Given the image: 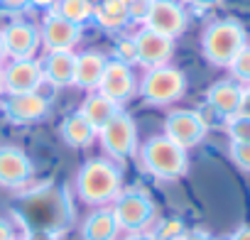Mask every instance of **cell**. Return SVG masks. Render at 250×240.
<instances>
[{
    "label": "cell",
    "instance_id": "obj_41",
    "mask_svg": "<svg viewBox=\"0 0 250 240\" xmlns=\"http://www.w3.org/2000/svg\"><path fill=\"white\" fill-rule=\"evenodd\" d=\"M91 3H93V5H98V3H101V0H91Z\"/></svg>",
    "mask_w": 250,
    "mask_h": 240
},
{
    "label": "cell",
    "instance_id": "obj_32",
    "mask_svg": "<svg viewBox=\"0 0 250 240\" xmlns=\"http://www.w3.org/2000/svg\"><path fill=\"white\" fill-rule=\"evenodd\" d=\"M0 240H15V230L8 220L0 218Z\"/></svg>",
    "mask_w": 250,
    "mask_h": 240
},
{
    "label": "cell",
    "instance_id": "obj_11",
    "mask_svg": "<svg viewBox=\"0 0 250 240\" xmlns=\"http://www.w3.org/2000/svg\"><path fill=\"white\" fill-rule=\"evenodd\" d=\"M101 96H105L113 103H125L135 93V76L130 71V64H125L120 59H113L105 64V71L101 76V83L96 88Z\"/></svg>",
    "mask_w": 250,
    "mask_h": 240
},
{
    "label": "cell",
    "instance_id": "obj_25",
    "mask_svg": "<svg viewBox=\"0 0 250 240\" xmlns=\"http://www.w3.org/2000/svg\"><path fill=\"white\" fill-rule=\"evenodd\" d=\"M184 233L187 230L179 218H167V220L157 223V228L150 233V240H179Z\"/></svg>",
    "mask_w": 250,
    "mask_h": 240
},
{
    "label": "cell",
    "instance_id": "obj_35",
    "mask_svg": "<svg viewBox=\"0 0 250 240\" xmlns=\"http://www.w3.org/2000/svg\"><path fill=\"white\" fill-rule=\"evenodd\" d=\"M228 240H250V225H240Z\"/></svg>",
    "mask_w": 250,
    "mask_h": 240
},
{
    "label": "cell",
    "instance_id": "obj_9",
    "mask_svg": "<svg viewBox=\"0 0 250 240\" xmlns=\"http://www.w3.org/2000/svg\"><path fill=\"white\" fill-rule=\"evenodd\" d=\"M145 27L169 40H177L187 30V13L174 0H152L145 18Z\"/></svg>",
    "mask_w": 250,
    "mask_h": 240
},
{
    "label": "cell",
    "instance_id": "obj_18",
    "mask_svg": "<svg viewBox=\"0 0 250 240\" xmlns=\"http://www.w3.org/2000/svg\"><path fill=\"white\" fill-rule=\"evenodd\" d=\"M108 59L101 52H83L76 57V69H74V86L83 91H96L101 83V76L105 71Z\"/></svg>",
    "mask_w": 250,
    "mask_h": 240
},
{
    "label": "cell",
    "instance_id": "obj_24",
    "mask_svg": "<svg viewBox=\"0 0 250 240\" xmlns=\"http://www.w3.org/2000/svg\"><path fill=\"white\" fill-rule=\"evenodd\" d=\"M226 130L230 142H250V115L235 113L226 118Z\"/></svg>",
    "mask_w": 250,
    "mask_h": 240
},
{
    "label": "cell",
    "instance_id": "obj_40",
    "mask_svg": "<svg viewBox=\"0 0 250 240\" xmlns=\"http://www.w3.org/2000/svg\"><path fill=\"white\" fill-rule=\"evenodd\" d=\"M5 88H3V66H0V93H3Z\"/></svg>",
    "mask_w": 250,
    "mask_h": 240
},
{
    "label": "cell",
    "instance_id": "obj_29",
    "mask_svg": "<svg viewBox=\"0 0 250 240\" xmlns=\"http://www.w3.org/2000/svg\"><path fill=\"white\" fill-rule=\"evenodd\" d=\"M115 52H118L115 59H120V61H125V64H133V61H135V42H133V40H120Z\"/></svg>",
    "mask_w": 250,
    "mask_h": 240
},
{
    "label": "cell",
    "instance_id": "obj_27",
    "mask_svg": "<svg viewBox=\"0 0 250 240\" xmlns=\"http://www.w3.org/2000/svg\"><path fill=\"white\" fill-rule=\"evenodd\" d=\"M230 160L243 172H250V142H230Z\"/></svg>",
    "mask_w": 250,
    "mask_h": 240
},
{
    "label": "cell",
    "instance_id": "obj_10",
    "mask_svg": "<svg viewBox=\"0 0 250 240\" xmlns=\"http://www.w3.org/2000/svg\"><path fill=\"white\" fill-rule=\"evenodd\" d=\"M81 40V25L64 20L57 13H49L40 27V42L47 52H74Z\"/></svg>",
    "mask_w": 250,
    "mask_h": 240
},
{
    "label": "cell",
    "instance_id": "obj_5",
    "mask_svg": "<svg viewBox=\"0 0 250 240\" xmlns=\"http://www.w3.org/2000/svg\"><path fill=\"white\" fill-rule=\"evenodd\" d=\"M113 216L118 220V228L128 230V233H143L155 216V203L145 191L128 189L115 196Z\"/></svg>",
    "mask_w": 250,
    "mask_h": 240
},
{
    "label": "cell",
    "instance_id": "obj_28",
    "mask_svg": "<svg viewBox=\"0 0 250 240\" xmlns=\"http://www.w3.org/2000/svg\"><path fill=\"white\" fill-rule=\"evenodd\" d=\"M150 3H152V0H128V15H130V20L145 22L147 10H150Z\"/></svg>",
    "mask_w": 250,
    "mask_h": 240
},
{
    "label": "cell",
    "instance_id": "obj_20",
    "mask_svg": "<svg viewBox=\"0 0 250 240\" xmlns=\"http://www.w3.org/2000/svg\"><path fill=\"white\" fill-rule=\"evenodd\" d=\"M79 113L88 120L96 130H101L115 113H120V105L113 103V100H108L105 96H101V93L96 91V93L86 96V100L81 103V110H79Z\"/></svg>",
    "mask_w": 250,
    "mask_h": 240
},
{
    "label": "cell",
    "instance_id": "obj_6",
    "mask_svg": "<svg viewBox=\"0 0 250 240\" xmlns=\"http://www.w3.org/2000/svg\"><path fill=\"white\" fill-rule=\"evenodd\" d=\"M98 140L108 157L113 160H128L138 150V128L135 120L128 113H115L108 123L98 130Z\"/></svg>",
    "mask_w": 250,
    "mask_h": 240
},
{
    "label": "cell",
    "instance_id": "obj_12",
    "mask_svg": "<svg viewBox=\"0 0 250 240\" xmlns=\"http://www.w3.org/2000/svg\"><path fill=\"white\" fill-rule=\"evenodd\" d=\"M3 113L15 125H30V123L42 120L49 113V100L42 93H37V91H32V93H15V96L5 98Z\"/></svg>",
    "mask_w": 250,
    "mask_h": 240
},
{
    "label": "cell",
    "instance_id": "obj_21",
    "mask_svg": "<svg viewBox=\"0 0 250 240\" xmlns=\"http://www.w3.org/2000/svg\"><path fill=\"white\" fill-rule=\"evenodd\" d=\"M118 230L120 228H118V220H115L113 211H96L81 225L83 240H115Z\"/></svg>",
    "mask_w": 250,
    "mask_h": 240
},
{
    "label": "cell",
    "instance_id": "obj_36",
    "mask_svg": "<svg viewBox=\"0 0 250 240\" xmlns=\"http://www.w3.org/2000/svg\"><path fill=\"white\" fill-rule=\"evenodd\" d=\"M187 3H191L194 8H213V5L221 3V0H187Z\"/></svg>",
    "mask_w": 250,
    "mask_h": 240
},
{
    "label": "cell",
    "instance_id": "obj_8",
    "mask_svg": "<svg viewBox=\"0 0 250 240\" xmlns=\"http://www.w3.org/2000/svg\"><path fill=\"white\" fill-rule=\"evenodd\" d=\"M135 61L145 69H157V66H167L172 54H174V40L152 32L147 27H143L135 37Z\"/></svg>",
    "mask_w": 250,
    "mask_h": 240
},
{
    "label": "cell",
    "instance_id": "obj_16",
    "mask_svg": "<svg viewBox=\"0 0 250 240\" xmlns=\"http://www.w3.org/2000/svg\"><path fill=\"white\" fill-rule=\"evenodd\" d=\"M42 76L54 88L74 86V69H76V54L74 52H47V57L40 61Z\"/></svg>",
    "mask_w": 250,
    "mask_h": 240
},
{
    "label": "cell",
    "instance_id": "obj_26",
    "mask_svg": "<svg viewBox=\"0 0 250 240\" xmlns=\"http://www.w3.org/2000/svg\"><path fill=\"white\" fill-rule=\"evenodd\" d=\"M228 69L233 71V76L243 83H250V47H243L240 54L228 64Z\"/></svg>",
    "mask_w": 250,
    "mask_h": 240
},
{
    "label": "cell",
    "instance_id": "obj_31",
    "mask_svg": "<svg viewBox=\"0 0 250 240\" xmlns=\"http://www.w3.org/2000/svg\"><path fill=\"white\" fill-rule=\"evenodd\" d=\"M25 240H57V235L49 230H30Z\"/></svg>",
    "mask_w": 250,
    "mask_h": 240
},
{
    "label": "cell",
    "instance_id": "obj_38",
    "mask_svg": "<svg viewBox=\"0 0 250 240\" xmlns=\"http://www.w3.org/2000/svg\"><path fill=\"white\" fill-rule=\"evenodd\" d=\"M125 240H150V235H143V233H130Z\"/></svg>",
    "mask_w": 250,
    "mask_h": 240
},
{
    "label": "cell",
    "instance_id": "obj_17",
    "mask_svg": "<svg viewBox=\"0 0 250 240\" xmlns=\"http://www.w3.org/2000/svg\"><path fill=\"white\" fill-rule=\"evenodd\" d=\"M240 100H243V88L233 81H216L206 91V103L221 118H230V115L240 113Z\"/></svg>",
    "mask_w": 250,
    "mask_h": 240
},
{
    "label": "cell",
    "instance_id": "obj_15",
    "mask_svg": "<svg viewBox=\"0 0 250 240\" xmlns=\"http://www.w3.org/2000/svg\"><path fill=\"white\" fill-rule=\"evenodd\" d=\"M32 177V162L20 147H0V186L18 189Z\"/></svg>",
    "mask_w": 250,
    "mask_h": 240
},
{
    "label": "cell",
    "instance_id": "obj_34",
    "mask_svg": "<svg viewBox=\"0 0 250 240\" xmlns=\"http://www.w3.org/2000/svg\"><path fill=\"white\" fill-rule=\"evenodd\" d=\"M5 8H10V10H22V8H27L30 5V0H0Z\"/></svg>",
    "mask_w": 250,
    "mask_h": 240
},
{
    "label": "cell",
    "instance_id": "obj_30",
    "mask_svg": "<svg viewBox=\"0 0 250 240\" xmlns=\"http://www.w3.org/2000/svg\"><path fill=\"white\" fill-rule=\"evenodd\" d=\"M179 240H213V238H211L206 230H199V228H196V230H187Z\"/></svg>",
    "mask_w": 250,
    "mask_h": 240
},
{
    "label": "cell",
    "instance_id": "obj_13",
    "mask_svg": "<svg viewBox=\"0 0 250 240\" xmlns=\"http://www.w3.org/2000/svg\"><path fill=\"white\" fill-rule=\"evenodd\" d=\"M42 64L35 59H13L3 69V88L8 96L15 93H32L42 86Z\"/></svg>",
    "mask_w": 250,
    "mask_h": 240
},
{
    "label": "cell",
    "instance_id": "obj_1",
    "mask_svg": "<svg viewBox=\"0 0 250 240\" xmlns=\"http://www.w3.org/2000/svg\"><path fill=\"white\" fill-rule=\"evenodd\" d=\"M123 174L108 160H88L76 174V194L83 203L101 206L123 191Z\"/></svg>",
    "mask_w": 250,
    "mask_h": 240
},
{
    "label": "cell",
    "instance_id": "obj_7",
    "mask_svg": "<svg viewBox=\"0 0 250 240\" xmlns=\"http://www.w3.org/2000/svg\"><path fill=\"white\" fill-rule=\"evenodd\" d=\"M206 120L196 110H172L165 120V138L184 150L196 147L206 138Z\"/></svg>",
    "mask_w": 250,
    "mask_h": 240
},
{
    "label": "cell",
    "instance_id": "obj_14",
    "mask_svg": "<svg viewBox=\"0 0 250 240\" xmlns=\"http://www.w3.org/2000/svg\"><path fill=\"white\" fill-rule=\"evenodd\" d=\"M3 44H5V54L13 59H32L40 42V30L30 22H10L3 32Z\"/></svg>",
    "mask_w": 250,
    "mask_h": 240
},
{
    "label": "cell",
    "instance_id": "obj_19",
    "mask_svg": "<svg viewBox=\"0 0 250 240\" xmlns=\"http://www.w3.org/2000/svg\"><path fill=\"white\" fill-rule=\"evenodd\" d=\"M98 138V130L88 123V120L81 115V113H71L64 118L62 123V140L69 145V147H88L93 145V140Z\"/></svg>",
    "mask_w": 250,
    "mask_h": 240
},
{
    "label": "cell",
    "instance_id": "obj_33",
    "mask_svg": "<svg viewBox=\"0 0 250 240\" xmlns=\"http://www.w3.org/2000/svg\"><path fill=\"white\" fill-rule=\"evenodd\" d=\"M240 113H243V115H250V83H248V88H243V100H240Z\"/></svg>",
    "mask_w": 250,
    "mask_h": 240
},
{
    "label": "cell",
    "instance_id": "obj_4",
    "mask_svg": "<svg viewBox=\"0 0 250 240\" xmlns=\"http://www.w3.org/2000/svg\"><path fill=\"white\" fill-rule=\"evenodd\" d=\"M138 91H140L143 100L150 103V105H169V103H174L184 96L187 76L169 64L157 66V69H147Z\"/></svg>",
    "mask_w": 250,
    "mask_h": 240
},
{
    "label": "cell",
    "instance_id": "obj_22",
    "mask_svg": "<svg viewBox=\"0 0 250 240\" xmlns=\"http://www.w3.org/2000/svg\"><path fill=\"white\" fill-rule=\"evenodd\" d=\"M93 18L103 30H120L130 20L128 0H101V3L93 8Z\"/></svg>",
    "mask_w": 250,
    "mask_h": 240
},
{
    "label": "cell",
    "instance_id": "obj_3",
    "mask_svg": "<svg viewBox=\"0 0 250 240\" xmlns=\"http://www.w3.org/2000/svg\"><path fill=\"white\" fill-rule=\"evenodd\" d=\"M243 47H248L245 30L238 20L230 18L211 22L201 37V52L213 66H228Z\"/></svg>",
    "mask_w": 250,
    "mask_h": 240
},
{
    "label": "cell",
    "instance_id": "obj_23",
    "mask_svg": "<svg viewBox=\"0 0 250 240\" xmlns=\"http://www.w3.org/2000/svg\"><path fill=\"white\" fill-rule=\"evenodd\" d=\"M93 3L91 0H57L54 13L62 15L64 20L74 22V25H83L93 18Z\"/></svg>",
    "mask_w": 250,
    "mask_h": 240
},
{
    "label": "cell",
    "instance_id": "obj_2",
    "mask_svg": "<svg viewBox=\"0 0 250 240\" xmlns=\"http://www.w3.org/2000/svg\"><path fill=\"white\" fill-rule=\"evenodd\" d=\"M140 164L150 177L162 179V181H174L187 174L189 157L184 147L174 145L165 135H157V138H150L140 147Z\"/></svg>",
    "mask_w": 250,
    "mask_h": 240
},
{
    "label": "cell",
    "instance_id": "obj_37",
    "mask_svg": "<svg viewBox=\"0 0 250 240\" xmlns=\"http://www.w3.org/2000/svg\"><path fill=\"white\" fill-rule=\"evenodd\" d=\"M30 5H35V8H54L57 0H30Z\"/></svg>",
    "mask_w": 250,
    "mask_h": 240
},
{
    "label": "cell",
    "instance_id": "obj_39",
    "mask_svg": "<svg viewBox=\"0 0 250 240\" xmlns=\"http://www.w3.org/2000/svg\"><path fill=\"white\" fill-rule=\"evenodd\" d=\"M5 57H8V54H5V44H3V35H0V64H3Z\"/></svg>",
    "mask_w": 250,
    "mask_h": 240
}]
</instances>
